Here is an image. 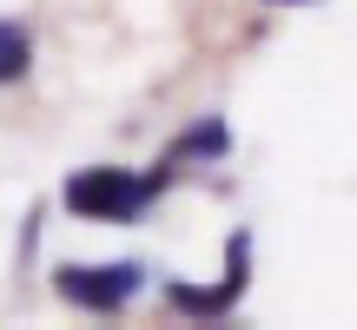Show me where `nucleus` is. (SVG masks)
<instances>
[{
  "mask_svg": "<svg viewBox=\"0 0 357 330\" xmlns=\"http://www.w3.org/2000/svg\"><path fill=\"white\" fill-rule=\"evenodd\" d=\"M153 191H159V178H139L126 165H93V172L66 178V212L100 218V225H126L153 205Z\"/></svg>",
  "mask_w": 357,
  "mask_h": 330,
  "instance_id": "1",
  "label": "nucleus"
},
{
  "mask_svg": "<svg viewBox=\"0 0 357 330\" xmlns=\"http://www.w3.org/2000/svg\"><path fill=\"white\" fill-rule=\"evenodd\" d=\"M139 284H146L139 265H86V271H60L53 291H60L66 304H86V311H119Z\"/></svg>",
  "mask_w": 357,
  "mask_h": 330,
  "instance_id": "2",
  "label": "nucleus"
},
{
  "mask_svg": "<svg viewBox=\"0 0 357 330\" xmlns=\"http://www.w3.org/2000/svg\"><path fill=\"white\" fill-rule=\"evenodd\" d=\"M26 66H33V40H26L13 20H0V79H20Z\"/></svg>",
  "mask_w": 357,
  "mask_h": 330,
  "instance_id": "3",
  "label": "nucleus"
},
{
  "mask_svg": "<svg viewBox=\"0 0 357 330\" xmlns=\"http://www.w3.org/2000/svg\"><path fill=\"white\" fill-rule=\"evenodd\" d=\"M225 146H231V132L225 126H218V119H212V126H199V132H185V139H178L172 146V152H166V165H178V159H212V152H225Z\"/></svg>",
  "mask_w": 357,
  "mask_h": 330,
  "instance_id": "4",
  "label": "nucleus"
}]
</instances>
